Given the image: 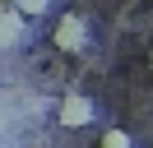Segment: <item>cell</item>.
<instances>
[{"label":"cell","mask_w":153,"mask_h":148,"mask_svg":"<svg viewBox=\"0 0 153 148\" xmlns=\"http://www.w3.org/2000/svg\"><path fill=\"white\" fill-rule=\"evenodd\" d=\"M5 5H10V0H5Z\"/></svg>","instance_id":"8992f818"},{"label":"cell","mask_w":153,"mask_h":148,"mask_svg":"<svg viewBox=\"0 0 153 148\" xmlns=\"http://www.w3.org/2000/svg\"><path fill=\"white\" fill-rule=\"evenodd\" d=\"M28 42V18L14 5H0V51H19Z\"/></svg>","instance_id":"3957f363"},{"label":"cell","mask_w":153,"mask_h":148,"mask_svg":"<svg viewBox=\"0 0 153 148\" xmlns=\"http://www.w3.org/2000/svg\"><path fill=\"white\" fill-rule=\"evenodd\" d=\"M51 42H56V51H65V56H84L88 51V18L84 14H60Z\"/></svg>","instance_id":"7a4b0ae2"},{"label":"cell","mask_w":153,"mask_h":148,"mask_svg":"<svg viewBox=\"0 0 153 148\" xmlns=\"http://www.w3.org/2000/svg\"><path fill=\"white\" fill-rule=\"evenodd\" d=\"M56 120L65 130H88L97 120V102L88 97V92H65L60 97V107H56Z\"/></svg>","instance_id":"6da1fadb"},{"label":"cell","mask_w":153,"mask_h":148,"mask_svg":"<svg viewBox=\"0 0 153 148\" xmlns=\"http://www.w3.org/2000/svg\"><path fill=\"white\" fill-rule=\"evenodd\" d=\"M10 5L19 9L23 18H42V14H47V9H51V0H10Z\"/></svg>","instance_id":"5b68a950"},{"label":"cell","mask_w":153,"mask_h":148,"mask_svg":"<svg viewBox=\"0 0 153 148\" xmlns=\"http://www.w3.org/2000/svg\"><path fill=\"white\" fill-rule=\"evenodd\" d=\"M97 148H134V134L130 130H107V134L97 139Z\"/></svg>","instance_id":"277c9868"}]
</instances>
